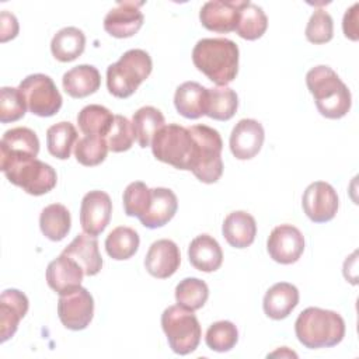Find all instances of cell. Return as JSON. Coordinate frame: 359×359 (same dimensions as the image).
I'll list each match as a JSON object with an SVG mask.
<instances>
[{
	"instance_id": "cell-1",
	"label": "cell",
	"mask_w": 359,
	"mask_h": 359,
	"mask_svg": "<svg viewBox=\"0 0 359 359\" xmlns=\"http://www.w3.org/2000/svg\"><path fill=\"white\" fill-rule=\"evenodd\" d=\"M238 46L227 38H203L192 50V62L219 87L231 83L238 72Z\"/></svg>"
},
{
	"instance_id": "cell-2",
	"label": "cell",
	"mask_w": 359,
	"mask_h": 359,
	"mask_svg": "<svg viewBox=\"0 0 359 359\" xmlns=\"http://www.w3.org/2000/svg\"><path fill=\"white\" fill-rule=\"evenodd\" d=\"M306 84L314 97L318 112L328 119L344 118L352 105V95L339 76L325 65L310 69Z\"/></svg>"
},
{
	"instance_id": "cell-3",
	"label": "cell",
	"mask_w": 359,
	"mask_h": 359,
	"mask_svg": "<svg viewBox=\"0 0 359 359\" xmlns=\"http://www.w3.org/2000/svg\"><path fill=\"white\" fill-rule=\"evenodd\" d=\"M0 170L11 184L34 196L48 194L57 182L53 167L31 154L0 151Z\"/></svg>"
},
{
	"instance_id": "cell-4",
	"label": "cell",
	"mask_w": 359,
	"mask_h": 359,
	"mask_svg": "<svg viewBox=\"0 0 359 359\" xmlns=\"http://www.w3.org/2000/svg\"><path fill=\"white\" fill-rule=\"evenodd\" d=\"M294 332L299 342L309 349L331 348L345 337V321L332 310L307 307L294 323Z\"/></svg>"
},
{
	"instance_id": "cell-5",
	"label": "cell",
	"mask_w": 359,
	"mask_h": 359,
	"mask_svg": "<svg viewBox=\"0 0 359 359\" xmlns=\"http://www.w3.org/2000/svg\"><path fill=\"white\" fill-rule=\"evenodd\" d=\"M153 62L143 49L126 50L118 62L107 69L108 91L116 98L130 97L137 87L150 76Z\"/></svg>"
},
{
	"instance_id": "cell-6",
	"label": "cell",
	"mask_w": 359,
	"mask_h": 359,
	"mask_svg": "<svg viewBox=\"0 0 359 359\" xmlns=\"http://www.w3.org/2000/svg\"><path fill=\"white\" fill-rule=\"evenodd\" d=\"M188 129L195 140V156L191 171L201 182L213 184L223 174L222 136L208 125H194Z\"/></svg>"
},
{
	"instance_id": "cell-7",
	"label": "cell",
	"mask_w": 359,
	"mask_h": 359,
	"mask_svg": "<svg viewBox=\"0 0 359 359\" xmlns=\"http://www.w3.org/2000/svg\"><path fill=\"white\" fill-rule=\"evenodd\" d=\"M153 156L178 170L191 171L195 156V140L188 128L178 123L164 125L151 140Z\"/></svg>"
},
{
	"instance_id": "cell-8",
	"label": "cell",
	"mask_w": 359,
	"mask_h": 359,
	"mask_svg": "<svg viewBox=\"0 0 359 359\" xmlns=\"http://www.w3.org/2000/svg\"><path fill=\"white\" fill-rule=\"evenodd\" d=\"M161 327L170 348L178 355L194 352L201 342V324L194 311L181 306H170L161 314Z\"/></svg>"
},
{
	"instance_id": "cell-9",
	"label": "cell",
	"mask_w": 359,
	"mask_h": 359,
	"mask_svg": "<svg viewBox=\"0 0 359 359\" xmlns=\"http://www.w3.org/2000/svg\"><path fill=\"white\" fill-rule=\"evenodd\" d=\"M27 108L36 116L48 118L55 114L62 107V95L53 83V80L42 73L29 74L18 86Z\"/></svg>"
},
{
	"instance_id": "cell-10",
	"label": "cell",
	"mask_w": 359,
	"mask_h": 359,
	"mask_svg": "<svg viewBox=\"0 0 359 359\" xmlns=\"http://www.w3.org/2000/svg\"><path fill=\"white\" fill-rule=\"evenodd\" d=\"M57 316L60 323L72 331L87 328L94 316V299L91 293L79 286L59 296Z\"/></svg>"
},
{
	"instance_id": "cell-11",
	"label": "cell",
	"mask_w": 359,
	"mask_h": 359,
	"mask_svg": "<svg viewBox=\"0 0 359 359\" xmlns=\"http://www.w3.org/2000/svg\"><path fill=\"white\" fill-rule=\"evenodd\" d=\"M302 206L311 222H330L335 217L339 206L337 191L325 181L311 182L303 192Z\"/></svg>"
},
{
	"instance_id": "cell-12",
	"label": "cell",
	"mask_w": 359,
	"mask_h": 359,
	"mask_svg": "<svg viewBox=\"0 0 359 359\" xmlns=\"http://www.w3.org/2000/svg\"><path fill=\"white\" fill-rule=\"evenodd\" d=\"M248 0H210L206 1L201 11L199 20L202 25L213 32H231L236 31L241 8Z\"/></svg>"
},
{
	"instance_id": "cell-13",
	"label": "cell",
	"mask_w": 359,
	"mask_h": 359,
	"mask_svg": "<svg viewBox=\"0 0 359 359\" xmlns=\"http://www.w3.org/2000/svg\"><path fill=\"white\" fill-rule=\"evenodd\" d=\"M266 250L275 262L283 265L294 264L304 251V237L297 227L280 224L271 231Z\"/></svg>"
},
{
	"instance_id": "cell-14",
	"label": "cell",
	"mask_w": 359,
	"mask_h": 359,
	"mask_svg": "<svg viewBox=\"0 0 359 359\" xmlns=\"http://www.w3.org/2000/svg\"><path fill=\"white\" fill-rule=\"evenodd\" d=\"M112 202L104 191H90L81 199L80 224L86 234L93 237L100 236L111 220Z\"/></svg>"
},
{
	"instance_id": "cell-15",
	"label": "cell",
	"mask_w": 359,
	"mask_h": 359,
	"mask_svg": "<svg viewBox=\"0 0 359 359\" xmlns=\"http://www.w3.org/2000/svg\"><path fill=\"white\" fill-rule=\"evenodd\" d=\"M143 1H119L111 8L104 18V29L115 38L133 36L143 25V13L140 7Z\"/></svg>"
},
{
	"instance_id": "cell-16",
	"label": "cell",
	"mask_w": 359,
	"mask_h": 359,
	"mask_svg": "<svg viewBox=\"0 0 359 359\" xmlns=\"http://www.w3.org/2000/svg\"><path fill=\"white\" fill-rule=\"evenodd\" d=\"M265 139L262 125L255 119H241L236 123L230 135V150L238 160L255 157Z\"/></svg>"
},
{
	"instance_id": "cell-17",
	"label": "cell",
	"mask_w": 359,
	"mask_h": 359,
	"mask_svg": "<svg viewBox=\"0 0 359 359\" xmlns=\"http://www.w3.org/2000/svg\"><path fill=\"white\" fill-rule=\"evenodd\" d=\"M181 264V254L178 245L168 238L154 241L146 254L144 266L147 272L157 279H167L172 276Z\"/></svg>"
},
{
	"instance_id": "cell-18",
	"label": "cell",
	"mask_w": 359,
	"mask_h": 359,
	"mask_svg": "<svg viewBox=\"0 0 359 359\" xmlns=\"http://www.w3.org/2000/svg\"><path fill=\"white\" fill-rule=\"evenodd\" d=\"M27 296L18 289H6L0 296V342L10 339L28 311Z\"/></svg>"
},
{
	"instance_id": "cell-19",
	"label": "cell",
	"mask_w": 359,
	"mask_h": 359,
	"mask_svg": "<svg viewBox=\"0 0 359 359\" xmlns=\"http://www.w3.org/2000/svg\"><path fill=\"white\" fill-rule=\"evenodd\" d=\"M84 272L81 266L63 252L46 268V282L59 296L81 286Z\"/></svg>"
},
{
	"instance_id": "cell-20",
	"label": "cell",
	"mask_w": 359,
	"mask_h": 359,
	"mask_svg": "<svg viewBox=\"0 0 359 359\" xmlns=\"http://www.w3.org/2000/svg\"><path fill=\"white\" fill-rule=\"evenodd\" d=\"M178 209L177 195L168 188L150 189V202L140 223L147 229H157L167 224Z\"/></svg>"
},
{
	"instance_id": "cell-21",
	"label": "cell",
	"mask_w": 359,
	"mask_h": 359,
	"mask_svg": "<svg viewBox=\"0 0 359 359\" xmlns=\"http://www.w3.org/2000/svg\"><path fill=\"white\" fill-rule=\"evenodd\" d=\"M63 254L73 258L83 269L84 275L94 276L102 268V257L98 250L97 237L90 234H79L63 250Z\"/></svg>"
},
{
	"instance_id": "cell-22",
	"label": "cell",
	"mask_w": 359,
	"mask_h": 359,
	"mask_svg": "<svg viewBox=\"0 0 359 359\" xmlns=\"http://www.w3.org/2000/svg\"><path fill=\"white\" fill-rule=\"evenodd\" d=\"M299 304V290L289 282H278L271 286L262 302L264 313L272 320L286 318Z\"/></svg>"
},
{
	"instance_id": "cell-23",
	"label": "cell",
	"mask_w": 359,
	"mask_h": 359,
	"mask_svg": "<svg viewBox=\"0 0 359 359\" xmlns=\"http://www.w3.org/2000/svg\"><path fill=\"white\" fill-rule=\"evenodd\" d=\"M188 258L195 269L201 272H215L223 262V251L212 236L201 234L191 241Z\"/></svg>"
},
{
	"instance_id": "cell-24",
	"label": "cell",
	"mask_w": 359,
	"mask_h": 359,
	"mask_svg": "<svg viewBox=\"0 0 359 359\" xmlns=\"http://www.w3.org/2000/svg\"><path fill=\"white\" fill-rule=\"evenodd\" d=\"M222 231L226 241L231 247L247 248L255 240L257 223L250 213L244 210H236L226 216Z\"/></svg>"
},
{
	"instance_id": "cell-25",
	"label": "cell",
	"mask_w": 359,
	"mask_h": 359,
	"mask_svg": "<svg viewBox=\"0 0 359 359\" xmlns=\"http://www.w3.org/2000/svg\"><path fill=\"white\" fill-rule=\"evenodd\" d=\"M208 88L196 81H185L177 87L174 105L180 115L188 119H198L205 115Z\"/></svg>"
},
{
	"instance_id": "cell-26",
	"label": "cell",
	"mask_w": 359,
	"mask_h": 359,
	"mask_svg": "<svg viewBox=\"0 0 359 359\" xmlns=\"http://www.w3.org/2000/svg\"><path fill=\"white\" fill-rule=\"evenodd\" d=\"M63 90L73 98H84L94 94L101 86V76L93 65H79L67 70L62 77Z\"/></svg>"
},
{
	"instance_id": "cell-27",
	"label": "cell",
	"mask_w": 359,
	"mask_h": 359,
	"mask_svg": "<svg viewBox=\"0 0 359 359\" xmlns=\"http://www.w3.org/2000/svg\"><path fill=\"white\" fill-rule=\"evenodd\" d=\"M86 48V35L77 27H65L59 29L50 41V52L59 62H72L77 59Z\"/></svg>"
},
{
	"instance_id": "cell-28",
	"label": "cell",
	"mask_w": 359,
	"mask_h": 359,
	"mask_svg": "<svg viewBox=\"0 0 359 359\" xmlns=\"http://www.w3.org/2000/svg\"><path fill=\"white\" fill-rule=\"evenodd\" d=\"M70 212L62 203H50L42 209L39 227L42 234L50 241L63 240L70 231Z\"/></svg>"
},
{
	"instance_id": "cell-29",
	"label": "cell",
	"mask_w": 359,
	"mask_h": 359,
	"mask_svg": "<svg viewBox=\"0 0 359 359\" xmlns=\"http://www.w3.org/2000/svg\"><path fill=\"white\" fill-rule=\"evenodd\" d=\"M165 125L164 115L160 109L147 105L139 108L132 116V128L135 133V140L140 147H147L151 144V140L157 130Z\"/></svg>"
},
{
	"instance_id": "cell-30",
	"label": "cell",
	"mask_w": 359,
	"mask_h": 359,
	"mask_svg": "<svg viewBox=\"0 0 359 359\" xmlns=\"http://www.w3.org/2000/svg\"><path fill=\"white\" fill-rule=\"evenodd\" d=\"M140 238L136 230L126 226L115 227L105 238L107 254L116 261L129 259L139 248Z\"/></svg>"
},
{
	"instance_id": "cell-31",
	"label": "cell",
	"mask_w": 359,
	"mask_h": 359,
	"mask_svg": "<svg viewBox=\"0 0 359 359\" xmlns=\"http://www.w3.org/2000/svg\"><path fill=\"white\" fill-rule=\"evenodd\" d=\"M115 115L98 104L86 105L77 115V123L84 135H94L107 137L114 123Z\"/></svg>"
},
{
	"instance_id": "cell-32",
	"label": "cell",
	"mask_w": 359,
	"mask_h": 359,
	"mask_svg": "<svg viewBox=\"0 0 359 359\" xmlns=\"http://www.w3.org/2000/svg\"><path fill=\"white\" fill-rule=\"evenodd\" d=\"M77 137L79 135L73 123L66 121L57 122L46 130L48 151L59 160H67L72 149L76 146L74 143L77 142Z\"/></svg>"
},
{
	"instance_id": "cell-33",
	"label": "cell",
	"mask_w": 359,
	"mask_h": 359,
	"mask_svg": "<svg viewBox=\"0 0 359 359\" xmlns=\"http://www.w3.org/2000/svg\"><path fill=\"white\" fill-rule=\"evenodd\" d=\"M238 108V97L233 88L216 87L208 88L205 115L216 121H229Z\"/></svg>"
},
{
	"instance_id": "cell-34",
	"label": "cell",
	"mask_w": 359,
	"mask_h": 359,
	"mask_svg": "<svg viewBox=\"0 0 359 359\" xmlns=\"http://www.w3.org/2000/svg\"><path fill=\"white\" fill-rule=\"evenodd\" d=\"M0 151L15 154L38 156L39 139L36 133L25 126L13 128L4 132L0 142Z\"/></svg>"
},
{
	"instance_id": "cell-35",
	"label": "cell",
	"mask_w": 359,
	"mask_h": 359,
	"mask_svg": "<svg viewBox=\"0 0 359 359\" xmlns=\"http://www.w3.org/2000/svg\"><path fill=\"white\" fill-rule=\"evenodd\" d=\"M268 28V18L264 13V10L251 3L247 1V4L241 8L240 20L236 28V32L238 36L247 41H255L261 38Z\"/></svg>"
},
{
	"instance_id": "cell-36",
	"label": "cell",
	"mask_w": 359,
	"mask_h": 359,
	"mask_svg": "<svg viewBox=\"0 0 359 359\" xmlns=\"http://www.w3.org/2000/svg\"><path fill=\"white\" fill-rule=\"evenodd\" d=\"M208 297L209 287L199 278H185L175 287L177 304L191 311L202 309Z\"/></svg>"
},
{
	"instance_id": "cell-37",
	"label": "cell",
	"mask_w": 359,
	"mask_h": 359,
	"mask_svg": "<svg viewBox=\"0 0 359 359\" xmlns=\"http://www.w3.org/2000/svg\"><path fill=\"white\" fill-rule=\"evenodd\" d=\"M109 151L107 139L102 136L86 135L77 140L74 146V157L76 160L86 167H94L101 164L107 153Z\"/></svg>"
},
{
	"instance_id": "cell-38",
	"label": "cell",
	"mask_w": 359,
	"mask_h": 359,
	"mask_svg": "<svg viewBox=\"0 0 359 359\" xmlns=\"http://www.w3.org/2000/svg\"><path fill=\"white\" fill-rule=\"evenodd\" d=\"M206 345L215 352H227L233 349L238 341L237 327L227 320L213 323L205 337Z\"/></svg>"
},
{
	"instance_id": "cell-39",
	"label": "cell",
	"mask_w": 359,
	"mask_h": 359,
	"mask_svg": "<svg viewBox=\"0 0 359 359\" xmlns=\"http://www.w3.org/2000/svg\"><path fill=\"white\" fill-rule=\"evenodd\" d=\"M150 202V188L142 181L130 182L123 191V209L128 216L137 217L144 216Z\"/></svg>"
},
{
	"instance_id": "cell-40",
	"label": "cell",
	"mask_w": 359,
	"mask_h": 359,
	"mask_svg": "<svg viewBox=\"0 0 359 359\" xmlns=\"http://www.w3.org/2000/svg\"><path fill=\"white\" fill-rule=\"evenodd\" d=\"M27 104L18 88H0V122L8 123L21 119L25 115Z\"/></svg>"
},
{
	"instance_id": "cell-41",
	"label": "cell",
	"mask_w": 359,
	"mask_h": 359,
	"mask_svg": "<svg viewBox=\"0 0 359 359\" xmlns=\"http://www.w3.org/2000/svg\"><path fill=\"white\" fill-rule=\"evenodd\" d=\"M304 34L307 41L311 43L321 45L330 42L334 36L332 17L324 8L314 10L307 22Z\"/></svg>"
},
{
	"instance_id": "cell-42",
	"label": "cell",
	"mask_w": 359,
	"mask_h": 359,
	"mask_svg": "<svg viewBox=\"0 0 359 359\" xmlns=\"http://www.w3.org/2000/svg\"><path fill=\"white\" fill-rule=\"evenodd\" d=\"M105 139H107L109 151L122 153L129 150L135 142L132 122H129V119L122 115H115L111 130Z\"/></svg>"
},
{
	"instance_id": "cell-43",
	"label": "cell",
	"mask_w": 359,
	"mask_h": 359,
	"mask_svg": "<svg viewBox=\"0 0 359 359\" xmlns=\"http://www.w3.org/2000/svg\"><path fill=\"white\" fill-rule=\"evenodd\" d=\"M358 8L359 4L355 3L349 10H346L344 20H342V29L346 38L351 41H358Z\"/></svg>"
},
{
	"instance_id": "cell-44",
	"label": "cell",
	"mask_w": 359,
	"mask_h": 359,
	"mask_svg": "<svg viewBox=\"0 0 359 359\" xmlns=\"http://www.w3.org/2000/svg\"><path fill=\"white\" fill-rule=\"evenodd\" d=\"M0 25H1V42H7L8 39H13L18 34V22L14 14H10L8 11H3L0 15Z\"/></svg>"
}]
</instances>
